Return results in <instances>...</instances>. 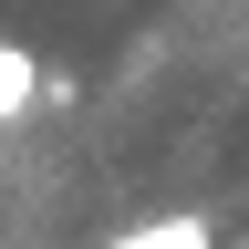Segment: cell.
Here are the masks:
<instances>
[{"mask_svg":"<svg viewBox=\"0 0 249 249\" xmlns=\"http://www.w3.org/2000/svg\"><path fill=\"white\" fill-rule=\"evenodd\" d=\"M114 249H218V229H208V218H187V208H177V218H135V229H124Z\"/></svg>","mask_w":249,"mask_h":249,"instance_id":"1","label":"cell"},{"mask_svg":"<svg viewBox=\"0 0 249 249\" xmlns=\"http://www.w3.org/2000/svg\"><path fill=\"white\" fill-rule=\"evenodd\" d=\"M31 104H42V62H31L21 42H0V124L31 114Z\"/></svg>","mask_w":249,"mask_h":249,"instance_id":"2","label":"cell"}]
</instances>
